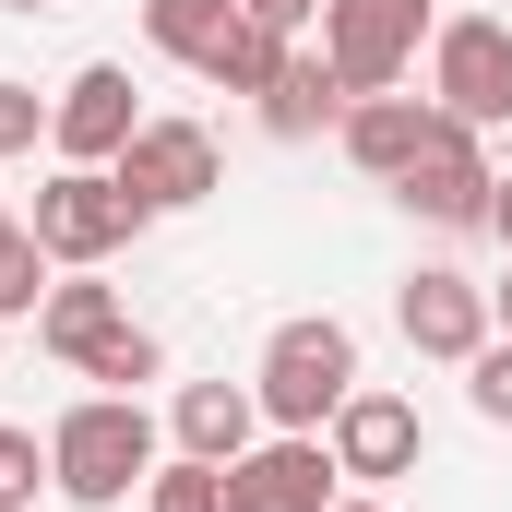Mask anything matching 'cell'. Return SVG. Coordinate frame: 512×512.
Returning <instances> with one entry per match:
<instances>
[{"label": "cell", "instance_id": "cell-26", "mask_svg": "<svg viewBox=\"0 0 512 512\" xmlns=\"http://www.w3.org/2000/svg\"><path fill=\"white\" fill-rule=\"evenodd\" d=\"M489 322H501V334H512V274H501V286H489Z\"/></svg>", "mask_w": 512, "mask_h": 512}, {"label": "cell", "instance_id": "cell-3", "mask_svg": "<svg viewBox=\"0 0 512 512\" xmlns=\"http://www.w3.org/2000/svg\"><path fill=\"white\" fill-rule=\"evenodd\" d=\"M24 227H36V251L60 262V274H108V262H120L131 239L155 227V215H143V203L120 191V167H48Z\"/></svg>", "mask_w": 512, "mask_h": 512}, {"label": "cell", "instance_id": "cell-23", "mask_svg": "<svg viewBox=\"0 0 512 512\" xmlns=\"http://www.w3.org/2000/svg\"><path fill=\"white\" fill-rule=\"evenodd\" d=\"M36 477H48V441L0 417V501H36Z\"/></svg>", "mask_w": 512, "mask_h": 512}, {"label": "cell", "instance_id": "cell-28", "mask_svg": "<svg viewBox=\"0 0 512 512\" xmlns=\"http://www.w3.org/2000/svg\"><path fill=\"white\" fill-rule=\"evenodd\" d=\"M334 512H382V501H334Z\"/></svg>", "mask_w": 512, "mask_h": 512}, {"label": "cell", "instance_id": "cell-25", "mask_svg": "<svg viewBox=\"0 0 512 512\" xmlns=\"http://www.w3.org/2000/svg\"><path fill=\"white\" fill-rule=\"evenodd\" d=\"M489 227H501V251H512V179H501V191H489Z\"/></svg>", "mask_w": 512, "mask_h": 512}, {"label": "cell", "instance_id": "cell-7", "mask_svg": "<svg viewBox=\"0 0 512 512\" xmlns=\"http://www.w3.org/2000/svg\"><path fill=\"white\" fill-rule=\"evenodd\" d=\"M120 191L143 215H191V203H215L227 191V155H215V131L203 120H143L120 143Z\"/></svg>", "mask_w": 512, "mask_h": 512}, {"label": "cell", "instance_id": "cell-16", "mask_svg": "<svg viewBox=\"0 0 512 512\" xmlns=\"http://www.w3.org/2000/svg\"><path fill=\"white\" fill-rule=\"evenodd\" d=\"M227 24H239V0H143V36H155V60H179V72H203V60L227 48Z\"/></svg>", "mask_w": 512, "mask_h": 512}, {"label": "cell", "instance_id": "cell-22", "mask_svg": "<svg viewBox=\"0 0 512 512\" xmlns=\"http://www.w3.org/2000/svg\"><path fill=\"white\" fill-rule=\"evenodd\" d=\"M36 143H48V96H36V84H0V167L36 155Z\"/></svg>", "mask_w": 512, "mask_h": 512}, {"label": "cell", "instance_id": "cell-2", "mask_svg": "<svg viewBox=\"0 0 512 512\" xmlns=\"http://www.w3.org/2000/svg\"><path fill=\"white\" fill-rule=\"evenodd\" d=\"M251 393H262V417H274V429H334V405L358 393V334H346L334 310L274 322V334H262Z\"/></svg>", "mask_w": 512, "mask_h": 512}, {"label": "cell", "instance_id": "cell-14", "mask_svg": "<svg viewBox=\"0 0 512 512\" xmlns=\"http://www.w3.org/2000/svg\"><path fill=\"white\" fill-rule=\"evenodd\" d=\"M417 131H429V96H358L334 143H346V167H370V179L393 191V179H405V155H417Z\"/></svg>", "mask_w": 512, "mask_h": 512}, {"label": "cell", "instance_id": "cell-21", "mask_svg": "<svg viewBox=\"0 0 512 512\" xmlns=\"http://www.w3.org/2000/svg\"><path fill=\"white\" fill-rule=\"evenodd\" d=\"M465 405H477L489 429H512V334H489V346L465 358Z\"/></svg>", "mask_w": 512, "mask_h": 512}, {"label": "cell", "instance_id": "cell-6", "mask_svg": "<svg viewBox=\"0 0 512 512\" xmlns=\"http://www.w3.org/2000/svg\"><path fill=\"white\" fill-rule=\"evenodd\" d=\"M429 108H453L465 131L512 120V24H489V12L429 24Z\"/></svg>", "mask_w": 512, "mask_h": 512}, {"label": "cell", "instance_id": "cell-5", "mask_svg": "<svg viewBox=\"0 0 512 512\" xmlns=\"http://www.w3.org/2000/svg\"><path fill=\"white\" fill-rule=\"evenodd\" d=\"M429 48V0H322V60L346 72V96H393Z\"/></svg>", "mask_w": 512, "mask_h": 512}, {"label": "cell", "instance_id": "cell-10", "mask_svg": "<svg viewBox=\"0 0 512 512\" xmlns=\"http://www.w3.org/2000/svg\"><path fill=\"white\" fill-rule=\"evenodd\" d=\"M393 322H405V346H417V358H453V370L501 334V322H489V286H477V274H453V262H417V274L393 286Z\"/></svg>", "mask_w": 512, "mask_h": 512}, {"label": "cell", "instance_id": "cell-1", "mask_svg": "<svg viewBox=\"0 0 512 512\" xmlns=\"http://www.w3.org/2000/svg\"><path fill=\"white\" fill-rule=\"evenodd\" d=\"M143 477H155V417H143V393H84V405H60V429H48V489L72 512H120Z\"/></svg>", "mask_w": 512, "mask_h": 512}, {"label": "cell", "instance_id": "cell-4", "mask_svg": "<svg viewBox=\"0 0 512 512\" xmlns=\"http://www.w3.org/2000/svg\"><path fill=\"white\" fill-rule=\"evenodd\" d=\"M489 191H501L489 131H465L453 108H429L417 155H405V179H393V203H405V215H429V227H489Z\"/></svg>", "mask_w": 512, "mask_h": 512}, {"label": "cell", "instance_id": "cell-27", "mask_svg": "<svg viewBox=\"0 0 512 512\" xmlns=\"http://www.w3.org/2000/svg\"><path fill=\"white\" fill-rule=\"evenodd\" d=\"M0 12H60V0H0Z\"/></svg>", "mask_w": 512, "mask_h": 512}, {"label": "cell", "instance_id": "cell-24", "mask_svg": "<svg viewBox=\"0 0 512 512\" xmlns=\"http://www.w3.org/2000/svg\"><path fill=\"white\" fill-rule=\"evenodd\" d=\"M251 24H274V36H298V24H322V0H239Z\"/></svg>", "mask_w": 512, "mask_h": 512}, {"label": "cell", "instance_id": "cell-12", "mask_svg": "<svg viewBox=\"0 0 512 512\" xmlns=\"http://www.w3.org/2000/svg\"><path fill=\"white\" fill-rule=\"evenodd\" d=\"M251 108H262V131H274V143H310V131H346V108H358V96H346V72H334L322 48H286V72L262 84Z\"/></svg>", "mask_w": 512, "mask_h": 512}, {"label": "cell", "instance_id": "cell-11", "mask_svg": "<svg viewBox=\"0 0 512 512\" xmlns=\"http://www.w3.org/2000/svg\"><path fill=\"white\" fill-rule=\"evenodd\" d=\"M131 131H143V108H131L120 60H84V72L48 96V155H60V167H120Z\"/></svg>", "mask_w": 512, "mask_h": 512}, {"label": "cell", "instance_id": "cell-15", "mask_svg": "<svg viewBox=\"0 0 512 512\" xmlns=\"http://www.w3.org/2000/svg\"><path fill=\"white\" fill-rule=\"evenodd\" d=\"M108 322H120V286H96V274H60V286L36 298V346H48L60 370H72V358H84Z\"/></svg>", "mask_w": 512, "mask_h": 512}, {"label": "cell", "instance_id": "cell-18", "mask_svg": "<svg viewBox=\"0 0 512 512\" xmlns=\"http://www.w3.org/2000/svg\"><path fill=\"white\" fill-rule=\"evenodd\" d=\"M72 370H84V382H108V393H143L155 370H167V346H155V334H143V322L120 310V322H108V334H96V346H84Z\"/></svg>", "mask_w": 512, "mask_h": 512}, {"label": "cell", "instance_id": "cell-29", "mask_svg": "<svg viewBox=\"0 0 512 512\" xmlns=\"http://www.w3.org/2000/svg\"><path fill=\"white\" fill-rule=\"evenodd\" d=\"M0 512H36V501H0Z\"/></svg>", "mask_w": 512, "mask_h": 512}, {"label": "cell", "instance_id": "cell-17", "mask_svg": "<svg viewBox=\"0 0 512 512\" xmlns=\"http://www.w3.org/2000/svg\"><path fill=\"white\" fill-rule=\"evenodd\" d=\"M286 48H298V36H274V24H251V12H239V24H227V48L203 60V84H215V96H262V84L286 72Z\"/></svg>", "mask_w": 512, "mask_h": 512}, {"label": "cell", "instance_id": "cell-30", "mask_svg": "<svg viewBox=\"0 0 512 512\" xmlns=\"http://www.w3.org/2000/svg\"><path fill=\"white\" fill-rule=\"evenodd\" d=\"M0 227H12V215H0Z\"/></svg>", "mask_w": 512, "mask_h": 512}, {"label": "cell", "instance_id": "cell-13", "mask_svg": "<svg viewBox=\"0 0 512 512\" xmlns=\"http://www.w3.org/2000/svg\"><path fill=\"white\" fill-rule=\"evenodd\" d=\"M167 429H179V453H203V465H239V453L262 441V393H251V382H179Z\"/></svg>", "mask_w": 512, "mask_h": 512}, {"label": "cell", "instance_id": "cell-8", "mask_svg": "<svg viewBox=\"0 0 512 512\" xmlns=\"http://www.w3.org/2000/svg\"><path fill=\"white\" fill-rule=\"evenodd\" d=\"M322 441H334V477H346V489H393V477H417V453H429L417 405H405V393H382V382L346 393Z\"/></svg>", "mask_w": 512, "mask_h": 512}, {"label": "cell", "instance_id": "cell-19", "mask_svg": "<svg viewBox=\"0 0 512 512\" xmlns=\"http://www.w3.org/2000/svg\"><path fill=\"white\" fill-rule=\"evenodd\" d=\"M143 512H227V465H203V453L155 465V477H143Z\"/></svg>", "mask_w": 512, "mask_h": 512}, {"label": "cell", "instance_id": "cell-20", "mask_svg": "<svg viewBox=\"0 0 512 512\" xmlns=\"http://www.w3.org/2000/svg\"><path fill=\"white\" fill-rule=\"evenodd\" d=\"M48 274H60V262L36 251V227H0V322H24V310L48 298Z\"/></svg>", "mask_w": 512, "mask_h": 512}, {"label": "cell", "instance_id": "cell-9", "mask_svg": "<svg viewBox=\"0 0 512 512\" xmlns=\"http://www.w3.org/2000/svg\"><path fill=\"white\" fill-rule=\"evenodd\" d=\"M334 441L322 429H274V441H251L239 465H227V512H334Z\"/></svg>", "mask_w": 512, "mask_h": 512}]
</instances>
